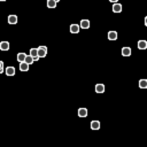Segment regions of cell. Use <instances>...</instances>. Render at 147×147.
<instances>
[{
    "mask_svg": "<svg viewBox=\"0 0 147 147\" xmlns=\"http://www.w3.org/2000/svg\"><path fill=\"white\" fill-rule=\"evenodd\" d=\"M37 54H38L39 57H45L47 54V47L45 46H39L37 48Z\"/></svg>",
    "mask_w": 147,
    "mask_h": 147,
    "instance_id": "1",
    "label": "cell"
},
{
    "mask_svg": "<svg viewBox=\"0 0 147 147\" xmlns=\"http://www.w3.org/2000/svg\"><path fill=\"white\" fill-rule=\"evenodd\" d=\"M113 12H114V13H121V12H122V5L118 3H115L114 5H113Z\"/></svg>",
    "mask_w": 147,
    "mask_h": 147,
    "instance_id": "2",
    "label": "cell"
},
{
    "mask_svg": "<svg viewBox=\"0 0 147 147\" xmlns=\"http://www.w3.org/2000/svg\"><path fill=\"white\" fill-rule=\"evenodd\" d=\"M81 30V27L78 24H71L70 25V32L71 33H78Z\"/></svg>",
    "mask_w": 147,
    "mask_h": 147,
    "instance_id": "3",
    "label": "cell"
},
{
    "mask_svg": "<svg viewBox=\"0 0 147 147\" xmlns=\"http://www.w3.org/2000/svg\"><path fill=\"white\" fill-rule=\"evenodd\" d=\"M79 27L83 28V29H89V28H90V21H89V20H82Z\"/></svg>",
    "mask_w": 147,
    "mask_h": 147,
    "instance_id": "4",
    "label": "cell"
},
{
    "mask_svg": "<svg viewBox=\"0 0 147 147\" xmlns=\"http://www.w3.org/2000/svg\"><path fill=\"white\" fill-rule=\"evenodd\" d=\"M91 129H92V130H99V129H100V122H99V121H92V122H91Z\"/></svg>",
    "mask_w": 147,
    "mask_h": 147,
    "instance_id": "5",
    "label": "cell"
},
{
    "mask_svg": "<svg viewBox=\"0 0 147 147\" xmlns=\"http://www.w3.org/2000/svg\"><path fill=\"white\" fill-rule=\"evenodd\" d=\"M0 49H1V51H8L9 49L8 41H1V43H0Z\"/></svg>",
    "mask_w": 147,
    "mask_h": 147,
    "instance_id": "6",
    "label": "cell"
},
{
    "mask_svg": "<svg viewBox=\"0 0 147 147\" xmlns=\"http://www.w3.org/2000/svg\"><path fill=\"white\" fill-rule=\"evenodd\" d=\"M17 16L16 15H9L8 16V23L9 24H16L17 23Z\"/></svg>",
    "mask_w": 147,
    "mask_h": 147,
    "instance_id": "7",
    "label": "cell"
},
{
    "mask_svg": "<svg viewBox=\"0 0 147 147\" xmlns=\"http://www.w3.org/2000/svg\"><path fill=\"white\" fill-rule=\"evenodd\" d=\"M95 92L97 93H104L105 92V85L104 84H97L95 85Z\"/></svg>",
    "mask_w": 147,
    "mask_h": 147,
    "instance_id": "8",
    "label": "cell"
},
{
    "mask_svg": "<svg viewBox=\"0 0 147 147\" xmlns=\"http://www.w3.org/2000/svg\"><path fill=\"white\" fill-rule=\"evenodd\" d=\"M108 39L109 40H116L117 39V32L116 31H109L108 32Z\"/></svg>",
    "mask_w": 147,
    "mask_h": 147,
    "instance_id": "9",
    "label": "cell"
},
{
    "mask_svg": "<svg viewBox=\"0 0 147 147\" xmlns=\"http://www.w3.org/2000/svg\"><path fill=\"white\" fill-rule=\"evenodd\" d=\"M122 55L123 56H130L131 55V48L130 47H123L122 48Z\"/></svg>",
    "mask_w": 147,
    "mask_h": 147,
    "instance_id": "10",
    "label": "cell"
},
{
    "mask_svg": "<svg viewBox=\"0 0 147 147\" xmlns=\"http://www.w3.org/2000/svg\"><path fill=\"white\" fill-rule=\"evenodd\" d=\"M6 75H7V76H14V75H15V68H14V67L6 68Z\"/></svg>",
    "mask_w": 147,
    "mask_h": 147,
    "instance_id": "11",
    "label": "cell"
},
{
    "mask_svg": "<svg viewBox=\"0 0 147 147\" xmlns=\"http://www.w3.org/2000/svg\"><path fill=\"white\" fill-rule=\"evenodd\" d=\"M138 48L139 49H146L147 48V41L146 40H139L138 41Z\"/></svg>",
    "mask_w": 147,
    "mask_h": 147,
    "instance_id": "12",
    "label": "cell"
},
{
    "mask_svg": "<svg viewBox=\"0 0 147 147\" xmlns=\"http://www.w3.org/2000/svg\"><path fill=\"white\" fill-rule=\"evenodd\" d=\"M78 116L79 117H86L87 116V109L86 108H79L78 109Z\"/></svg>",
    "mask_w": 147,
    "mask_h": 147,
    "instance_id": "13",
    "label": "cell"
},
{
    "mask_svg": "<svg viewBox=\"0 0 147 147\" xmlns=\"http://www.w3.org/2000/svg\"><path fill=\"white\" fill-rule=\"evenodd\" d=\"M20 70L21 71H28L29 70V64L25 62H20Z\"/></svg>",
    "mask_w": 147,
    "mask_h": 147,
    "instance_id": "14",
    "label": "cell"
},
{
    "mask_svg": "<svg viewBox=\"0 0 147 147\" xmlns=\"http://www.w3.org/2000/svg\"><path fill=\"white\" fill-rule=\"evenodd\" d=\"M25 56H27L25 53H19V54H17V61H19V62H24Z\"/></svg>",
    "mask_w": 147,
    "mask_h": 147,
    "instance_id": "15",
    "label": "cell"
},
{
    "mask_svg": "<svg viewBox=\"0 0 147 147\" xmlns=\"http://www.w3.org/2000/svg\"><path fill=\"white\" fill-rule=\"evenodd\" d=\"M56 4L57 3H55L54 0H47V7H48V8H55V7H56Z\"/></svg>",
    "mask_w": 147,
    "mask_h": 147,
    "instance_id": "16",
    "label": "cell"
},
{
    "mask_svg": "<svg viewBox=\"0 0 147 147\" xmlns=\"http://www.w3.org/2000/svg\"><path fill=\"white\" fill-rule=\"evenodd\" d=\"M139 87H140V89H146L147 87V81L146 79H140V81H139Z\"/></svg>",
    "mask_w": 147,
    "mask_h": 147,
    "instance_id": "17",
    "label": "cell"
},
{
    "mask_svg": "<svg viewBox=\"0 0 147 147\" xmlns=\"http://www.w3.org/2000/svg\"><path fill=\"white\" fill-rule=\"evenodd\" d=\"M24 62H25V63H28V64H31V63L33 62V57L31 56V55H27V56H25Z\"/></svg>",
    "mask_w": 147,
    "mask_h": 147,
    "instance_id": "18",
    "label": "cell"
},
{
    "mask_svg": "<svg viewBox=\"0 0 147 147\" xmlns=\"http://www.w3.org/2000/svg\"><path fill=\"white\" fill-rule=\"evenodd\" d=\"M30 55H31L32 57L38 56V54H37V48H31V49H30Z\"/></svg>",
    "mask_w": 147,
    "mask_h": 147,
    "instance_id": "19",
    "label": "cell"
},
{
    "mask_svg": "<svg viewBox=\"0 0 147 147\" xmlns=\"http://www.w3.org/2000/svg\"><path fill=\"white\" fill-rule=\"evenodd\" d=\"M4 71V62L1 60H0V74Z\"/></svg>",
    "mask_w": 147,
    "mask_h": 147,
    "instance_id": "20",
    "label": "cell"
},
{
    "mask_svg": "<svg viewBox=\"0 0 147 147\" xmlns=\"http://www.w3.org/2000/svg\"><path fill=\"white\" fill-rule=\"evenodd\" d=\"M110 3H113V4H115V3H117V0H109Z\"/></svg>",
    "mask_w": 147,
    "mask_h": 147,
    "instance_id": "21",
    "label": "cell"
},
{
    "mask_svg": "<svg viewBox=\"0 0 147 147\" xmlns=\"http://www.w3.org/2000/svg\"><path fill=\"white\" fill-rule=\"evenodd\" d=\"M54 1H55V3H59V1H60V0H54Z\"/></svg>",
    "mask_w": 147,
    "mask_h": 147,
    "instance_id": "22",
    "label": "cell"
},
{
    "mask_svg": "<svg viewBox=\"0 0 147 147\" xmlns=\"http://www.w3.org/2000/svg\"><path fill=\"white\" fill-rule=\"evenodd\" d=\"M0 1H6V0H0Z\"/></svg>",
    "mask_w": 147,
    "mask_h": 147,
    "instance_id": "23",
    "label": "cell"
}]
</instances>
